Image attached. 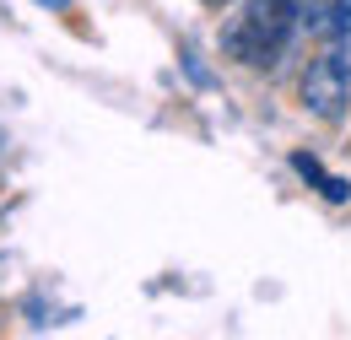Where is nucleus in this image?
Segmentation results:
<instances>
[{"label": "nucleus", "mask_w": 351, "mask_h": 340, "mask_svg": "<svg viewBox=\"0 0 351 340\" xmlns=\"http://www.w3.org/2000/svg\"><path fill=\"white\" fill-rule=\"evenodd\" d=\"M238 11L221 27V54L238 65H276L287 43L303 33L308 0H232Z\"/></svg>", "instance_id": "1"}, {"label": "nucleus", "mask_w": 351, "mask_h": 340, "mask_svg": "<svg viewBox=\"0 0 351 340\" xmlns=\"http://www.w3.org/2000/svg\"><path fill=\"white\" fill-rule=\"evenodd\" d=\"M303 33H313V38H324V43H335V38L351 43V0H308L303 5Z\"/></svg>", "instance_id": "3"}, {"label": "nucleus", "mask_w": 351, "mask_h": 340, "mask_svg": "<svg viewBox=\"0 0 351 340\" xmlns=\"http://www.w3.org/2000/svg\"><path fill=\"white\" fill-rule=\"evenodd\" d=\"M292 168L303 173V178H313V184L324 189V200H351V184H346V178H335V173H324L319 162H313V157H308V151H298V157H292Z\"/></svg>", "instance_id": "4"}, {"label": "nucleus", "mask_w": 351, "mask_h": 340, "mask_svg": "<svg viewBox=\"0 0 351 340\" xmlns=\"http://www.w3.org/2000/svg\"><path fill=\"white\" fill-rule=\"evenodd\" d=\"M303 108L313 114V119H341L351 103V49L346 38H335L319 60H308L303 71Z\"/></svg>", "instance_id": "2"}, {"label": "nucleus", "mask_w": 351, "mask_h": 340, "mask_svg": "<svg viewBox=\"0 0 351 340\" xmlns=\"http://www.w3.org/2000/svg\"><path fill=\"white\" fill-rule=\"evenodd\" d=\"M206 5H232V0H206Z\"/></svg>", "instance_id": "5"}]
</instances>
